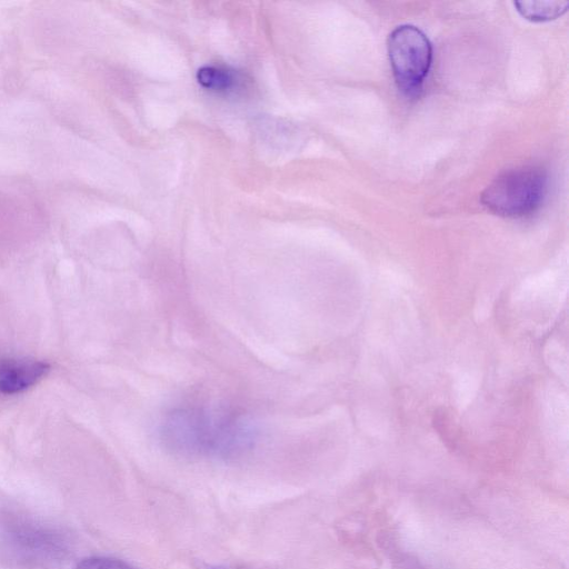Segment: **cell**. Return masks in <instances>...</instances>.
<instances>
[{"instance_id": "cell-5", "label": "cell", "mask_w": 569, "mask_h": 569, "mask_svg": "<svg viewBox=\"0 0 569 569\" xmlns=\"http://www.w3.org/2000/svg\"><path fill=\"white\" fill-rule=\"evenodd\" d=\"M50 370V366L36 359H0V392L18 393L34 386Z\"/></svg>"}, {"instance_id": "cell-2", "label": "cell", "mask_w": 569, "mask_h": 569, "mask_svg": "<svg viewBox=\"0 0 569 569\" xmlns=\"http://www.w3.org/2000/svg\"><path fill=\"white\" fill-rule=\"evenodd\" d=\"M547 186V174L541 168L522 166L500 173L487 186L480 199L495 214L519 218L539 209Z\"/></svg>"}, {"instance_id": "cell-3", "label": "cell", "mask_w": 569, "mask_h": 569, "mask_svg": "<svg viewBox=\"0 0 569 569\" xmlns=\"http://www.w3.org/2000/svg\"><path fill=\"white\" fill-rule=\"evenodd\" d=\"M388 56L399 90L409 97L419 94L432 62V46L417 27L402 24L391 31Z\"/></svg>"}, {"instance_id": "cell-7", "label": "cell", "mask_w": 569, "mask_h": 569, "mask_svg": "<svg viewBox=\"0 0 569 569\" xmlns=\"http://www.w3.org/2000/svg\"><path fill=\"white\" fill-rule=\"evenodd\" d=\"M197 80L203 88L214 91H224L234 84V76L229 70L211 66L200 68Z\"/></svg>"}, {"instance_id": "cell-4", "label": "cell", "mask_w": 569, "mask_h": 569, "mask_svg": "<svg viewBox=\"0 0 569 569\" xmlns=\"http://www.w3.org/2000/svg\"><path fill=\"white\" fill-rule=\"evenodd\" d=\"M6 550L18 561L43 563L60 558L66 550L62 535L28 520H11L2 532Z\"/></svg>"}, {"instance_id": "cell-1", "label": "cell", "mask_w": 569, "mask_h": 569, "mask_svg": "<svg viewBox=\"0 0 569 569\" xmlns=\"http://www.w3.org/2000/svg\"><path fill=\"white\" fill-rule=\"evenodd\" d=\"M257 430L234 411L189 405L170 411L160 427L164 447L186 457L231 459L250 450Z\"/></svg>"}, {"instance_id": "cell-6", "label": "cell", "mask_w": 569, "mask_h": 569, "mask_svg": "<svg viewBox=\"0 0 569 569\" xmlns=\"http://www.w3.org/2000/svg\"><path fill=\"white\" fill-rule=\"evenodd\" d=\"M517 11L532 22H545L562 16L569 6L568 1H516Z\"/></svg>"}, {"instance_id": "cell-9", "label": "cell", "mask_w": 569, "mask_h": 569, "mask_svg": "<svg viewBox=\"0 0 569 569\" xmlns=\"http://www.w3.org/2000/svg\"><path fill=\"white\" fill-rule=\"evenodd\" d=\"M204 569H243V568H234V567H227V566H210Z\"/></svg>"}, {"instance_id": "cell-8", "label": "cell", "mask_w": 569, "mask_h": 569, "mask_svg": "<svg viewBox=\"0 0 569 569\" xmlns=\"http://www.w3.org/2000/svg\"><path fill=\"white\" fill-rule=\"evenodd\" d=\"M76 569H136L131 565L110 557H90L81 560Z\"/></svg>"}]
</instances>
